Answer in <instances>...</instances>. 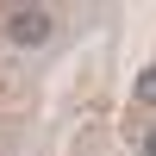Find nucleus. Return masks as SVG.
Returning a JSON list of instances; mask_svg holds the SVG:
<instances>
[{
	"mask_svg": "<svg viewBox=\"0 0 156 156\" xmlns=\"http://www.w3.org/2000/svg\"><path fill=\"white\" fill-rule=\"evenodd\" d=\"M0 25H6V37H12V44H25V50L56 37V12H50V6H6V19H0Z\"/></svg>",
	"mask_w": 156,
	"mask_h": 156,
	"instance_id": "obj_1",
	"label": "nucleus"
},
{
	"mask_svg": "<svg viewBox=\"0 0 156 156\" xmlns=\"http://www.w3.org/2000/svg\"><path fill=\"white\" fill-rule=\"evenodd\" d=\"M137 100H144V106H156V69L137 75Z\"/></svg>",
	"mask_w": 156,
	"mask_h": 156,
	"instance_id": "obj_2",
	"label": "nucleus"
},
{
	"mask_svg": "<svg viewBox=\"0 0 156 156\" xmlns=\"http://www.w3.org/2000/svg\"><path fill=\"white\" fill-rule=\"evenodd\" d=\"M137 156H156V125H150L144 137H137Z\"/></svg>",
	"mask_w": 156,
	"mask_h": 156,
	"instance_id": "obj_3",
	"label": "nucleus"
}]
</instances>
